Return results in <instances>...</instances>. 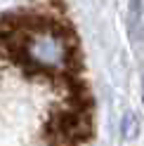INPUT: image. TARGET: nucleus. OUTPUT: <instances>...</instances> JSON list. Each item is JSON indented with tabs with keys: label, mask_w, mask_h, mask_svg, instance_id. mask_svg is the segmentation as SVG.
I'll return each instance as SVG.
<instances>
[{
	"label": "nucleus",
	"mask_w": 144,
	"mask_h": 146,
	"mask_svg": "<svg viewBox=\"0 0 144 146\" xmlns=\"http://www.w3.org/2000/svg\"><path fill=\"white\" fill-rule=\"evenodd\" d=\"M123 125H125V127H123V137H128V139H130V137H135V132H137V123H135V115H132V113L125 118Z\"/></svg>",
	"instance_id": "1"
}]
</instances>
